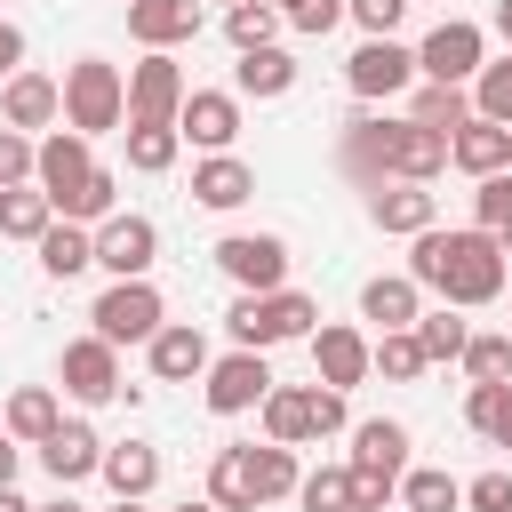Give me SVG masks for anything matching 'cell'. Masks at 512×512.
<instances>
[{
  "label": "cell",
  "mask_w": 512,
  "mask_h": 512,
  "mask_svg": "<svg viewBox=\"0 0 512 512\" xmlns=\"http://www.w3.org/2000/svg\"><path fill=\"white\" fill-rule=\"evenodd\" d=\"M144 360H152L160 384H200V376H208V336H200L192 320H168V328L144 344Z\"/></svg>",
  "instance_id": "ffe728a7"
},
{
  "label": "cell",
  "mask_w": 512,
  "mask_h": 512,
  "mask_svg": "<svg viewBox=\"0 0 512 512\" xmlns=\"http://www.w3.org/2000/svg\"><path fill=\"white\" fill-rule=\"evenodd\" d=\"M352 472H384V480H400V472H408V424H400V416H368V424H352Z\"/></svg>",
  "instance_id": "cb8c5ba5"
},
{
  "label": "cell",
  "mask_w": 512,
  "mask_h": 512,
  "mask_svg": "<svg viewBox=\"0 0 512 512\" xmlns=\"http://www.w3.org/2000/svg\"><path fill=\"white\" fill-rule=\"evenodd\" d=\"M296 504H304V512H352V464H320V472H304Z\"/></svg>",
  "instance_id": "7bdbcfd3"
},
{
  "label": "cell",
  "mask_w": 512,
  "mask_h": 512,
  "mask_svg": "<svg viewBox=\"0 0 512 512\" xmlns=\"http://www.w3.org/2000/svg\"><path fill=\"white\" fill-rule=\"evenodd\" d=\"M200 32V0H128V40L136 48H184Z\"/></svg>",
  "instance_id": "44dd1931"
},
{
  "label": "cell",
  "mask_w": 512,
  "mask_h": 512,
  "mask_svg": "<svg viewBox=\"0 0 512 512\" xmlns=\"http://www.w3.org/2000/svg\"><path fill=\"white\" fill-rule=\"evenodd\" d=\"M176 512H216V504H208V496H200V504H176Z\"/></svg>",
  "instance_id": "9f6ffc18"
},
{
  "label": "cell",
  "mask_w": 512,
  "mask_h": 512,
  "mask_svg": "<svg viewBox=\"0 0 512 512\" xmlns=\"http://www.w3.org/2000/svg\"><path fill=\"white\" fill-rule=\"evenodd\" d=\"M312 320H320V304L304 296V288H272V296H232V312H224V328H232V344L240 352H272V344H312Z\"/></svg>",
  "instance_id": "3957f363"
},
{
  "label": "cell",
  "mask_w": 512,
  "mask_h": 512,
  "mask_svg": "<svg viewBox=\"0 0 512 512\" xmlns=\"http://www.w3.org/2000/svg\"><path fill=\"white\" fill-rule=\"evenodd\" d=\"M344 16H352L368 40H392V24L408 16V0H344Z\"/></svg>",
  "instance_id": "7dc6e473"
},
{
  "label": "cell",
  "mask_w": 512,
  "mask_h": 512,
  "mask_svg": "<svg viewBox=\"0 0 512 512\" xmlns=\"http://www.w3.org/2000/svg\"><path fill=\"white\" fill-rule=\"evenodd\" d=\"M464 424L496 448H512V384H472L464 392Z\"/></svg>",
  "instance_id": "e575fe53"
},
{
  "label": "cell",
  "mask_w": 512,
  "mask_h": 512,
  "mask_svg": "<svg viewBox=\"0 0 512 512\" xmlns=\"http://www.w3.org/2000/svg\"><path fill=\"white\" fill-rule=\"evenodd\" d=\"M408 120L432 128V136H456L472 120V88H440V80H416L408 88Z\"/></svg>",
  "instance_id": "f546056e"
},
{
  "label": "cell",
  "mask_w": 512,
  "mask_h": 512,
  "mask_svg": "<svg viewBox=\"0 0 512 512\" xmlns=\"http://www.w3.org/2000/svg\"><path fill=\"white\" fill-rule=\"evenodd\" d=\"M56 384H64L80 408L120 400V392H128V376H120V344H104L96 328H88V336H72V344H64V360H56Z\"/></svg>",
  "instance_id": "9c48e42d"
},
{
  "label": "cell",
  "mask_w": 512,
  "mask_h": 512,
  "mask_svg": "<svg viewBox=\"0 0 512 512\" xmlns=\"http://www.w3.org/2000/svg\"><path fill=\"white\" fill-rule=\"evenodd\" d=\"M496 32H504V48H512V0H496Z\"/></svg>",
  "instance_id": "db71d44e"
},
{
  "label": "cell",
  "mask_w": 512,
  "mask_h": 512,
  "mask_svg": "<svg viewBox=\"0 0 512 512\" xmlns=\"http://www.w3.org/2000/svg\"><path fill=\"white\" fill-rule=\"evenodd\" d=\"M176 136L200 144V152H232V136H240V96H232V88H192L184 112H176Z\"/></svg>",
  "instance_id": "9a60e30c"
},
{
  "label": "cell",
  "mask_w": 512,
  "mask_h": 512,
  "mask_svg": "<svg viewBox=\"0 0 512 512\" xmlns=\"http://www.w3.org/2000/svg\"><path fill=\"white\" fill-rule=\"evenodd\" d=\"M104 216H120V176H112V168H96V176L64 200V224H88V232H96Z\"/></svg>",
  "instance_id": "f35d334b"
},
{
  "label": "cell",
  "mask_w": 512,
  "mask_h": 512,
  "mask_svg": "<svg viewBox=\"0 0 512 512\" xmlns=\"http://www.w3.org/2000/svg\"><path fill=\"white\" fill-rule=\"evenodd\" d=\"M432 360H424V344H416V328H392V336H376V376L384 384H416Z\"/></svg>",
  "instance_id": "ab89813d"
},
{
  "label": "cell",
  "mask_w": 512,
  "mask_h": 512,
  "mask_svg": "<svg viewBox=\"0 0 512 512\" xmlns=\"http://www.w3.org/2000/svg\"><path fill=\"white\" fill-rule=\"evenodd\" d=\"M248 192H256V168H248L240 152H208V160L192 168V200H200V208H240Z\"/></svg>",
  "instance_id": "4316f807"
},
{
  "label": "cell",
  "mask_w": 512,
  "mask_h": 512,
  "mask_svg": "<svg viewBox=\"0 0 512 512\" xmlns=\"http://www.w3.org/2000/svg\"><path fill=\"white\" fill-rule=\"evenodd\" d=\"M400 504L408 512H456L464 504V480H448L440 464H408L400 472Z\"/></svg>",
  "instance_id": "836d02e7"
},
{
  "label": "cell",
  "mask_w": 512,
  "mask_h": 512,
  "mask_svg": "<svg viewBox=\"0 0 512 512\" xmlns=\"http://www.w3.org/2000/svg\"><path fill=\"white\" fill-rule=\"evenodd\" d=\"M344 80H352V96L360 104H392V96H408L424 72H416V48H400V40H360L352 48V64H344Z\"/></svg>",
  "instance_id": "30bf717a"
},
{
  "label": "cell",
  "mask_w": 512,
  "mask_h": 512,
  "mask_svg": "<svg viewBox=\"0 0 512 512\" xmlns=\"http://www.w3.org/2000/svg\"><path fill=\"white\" fill-rule=\"evenodd\" d=\"M224 40L248 56V48H280V8L272 0H240V8H224Z\"/></svg>",
  "instance_id": "d590c367"
},
{
  "label": "cell",
  "mask_w": 512,
  "mask_h": 512,
  "mask_svg": "<svg viewBox=\"0 0 512 512\" xmlns=\"http://www.w3.org/2000/svg\"><path fill=\"white\" fill-rule=\"evenodd\" d=\"M272 8H280V24H288V32H312V40L344 24V0H272Z\"/></svg>",
  "instance_id": "bcb514c9"
},
{
  "label": "cell",
  "mask_w": 512,
  "mask_h": 512,
  "mask_svg": "<svg viewBox=\"0 0 512 512\" xmlns=\"http://www.w3.org/2000/svg\"><path fill=\"white\" fill-rule=\"evenodd\" d=\"M16 72H24V32H16L8 16H0V88H8Z\"/></svg>",
  "instance_id": "f907efd6"
},
{
  "label": "cell",
  "mask_w": 512,
  "mask_h": 512,
  "mask_svg": "<svg viewBox=\"0 0 512 512\" xmlns=\"http://www.w3.org/2000/svg\"><path fill=\"white\" fill-rule=\"evenodd\" d=\"M368 376H376V344H368L360 328H344V320L312 328V384L352 392V384H368Z\"/></svg>",
  "instance_id": "7c38bea8"
},
{
  "label": "cell",
  "mask_w": 512,
  "mask_h": 512,
  "mask_svg": "<svg viewBox=\"0 0 512 512\" xmlns=\"http://www.w3.org/2000/svg\"><path fill=\"white\" fill-rule=\"evenodd\" d=\"M120 136H128V168H136V176H168L176 152H184L176 128H120Z\"/></svg>",
  "instance_id": "74e56055"
},
{
  "label": "cell",
  "mask_w": 512,
  "mask_h": 512,
  "mask_svg": "<svg viewBox=\"0 0 512 512\" xmlns=\"http://www.w3.org/2000/svg\"><path fill=\"white\" fill-rule=\"evenodd\" d=\"M112 512H144V504H112Z\"/></svg>",
  "instance_id": "6f0895ef"
},
{
  "label": "cell",
  "mask_w": 512,
  "mask_h": 512,
  "mask_svg": "<svg viewBox=\"0 0 512 512\" xmlns=\"http://www.w3.org/2000/svg\"><path fill=\"white\" fill-rule=\"evenodd\" d=\"M264 440H280V448L320 440V384H272L264 392Z\"/></svg>",
  "instance_id": "d6986e66"
},
{
  "label": "cell",
  "mask_w": 512,
  "mask_h": 512,
  "mask_svg": "<svg viewBox=\"0 0 512 512\" xmlns=\"http://www.w3.org/2000/svg\"><path fill=\"white\" fill-rule=\"evenodd\" d=\"M16 456H24V448H16L8 432H0V488H16Z\"/></svg>",
  "instance_id": "816d5d0a"
},
{
  "label": "cell",
  "mask_w": 512,
  "mask_h": 512,
  "mask_svg": "<svg viewBox=\"0 0 512 512\" xmlns=\"http://www.w3.org/2000/svg\"><path fill=\"white\" fill-rule=\"evenodd\" d=\"M88 320H96L104 344H152V336L168 328V304H160L152 280H112V288L88 304Z\"/></svg>",
  "instance_id": "5b68a950"
},
{
  "label": "cell",
  "mask_w": 512,
  "mask_h": 512,
  "mask_svg": "<svg viewBox=\"0 0 512 512\" xmlns=\"http://www.w3.org/2000/svg\"><path fill=\"white\" fill-rule=\"evenodd\" d=\"M56 424H64V392H56V384H24V392H8V408H0V432L24 440V448H40Z\"/></svg>",
  "instance_id": "603a6c76"
},
{
  "label": "cell",
  "mask_w": 512,
  "mask_h": 512,
  "mask_svg": "<svg viewBox=\"0 0 512 512\" xmlns=\"http://www.w3.org/2000/svg\"><path fill=\"white\" fill-rule=\"evenodd\" d=\"M152 256H160V224L152 216H104L96 224V264L112 280H152Z\"/></svg>",
  "instance_id": "4fadbf2b"
},
{
  "label": "cell",
  "mask_w": 512,
  "mask_h": 512,
  "mask_svg": "<svg viewBox=\"0 0 512 512\" xmlns=\"http://www.w3.org/2000/svg\"><path fill=\"white\" fill-rule=\"evenodd\" d=\"M416 312H424V288H416L408 272H376V280L360 288V320H376L384 336H392V328H416Z\"/></svg>",
  "instance_id": "484cf974"
},
{
  "label": "cell",
  "mask_w": 512,
  "mask_h": 512,
  "mask_svg": "<svg viewBox=\"0 0 512 512\" xmlns=\"http://www.w3.org/2000/svg\"><path fill=\"white\" fill-rule=\"evenodd\" d=\"M32 168H40V144H32L24 128H0V192L32 184Z\"/></svg>",
  "instance_id": "f6af8a7d"
},
{
  "label": "cell",
  "mask_w": 512,
  "mask_h": 512,
  "mask_svg": "<svg viewBox=\"0 0 512 512\" xmlns=\"http://www.w3.org/2000/svg\"><path fill=\"white\" fill-rule=\"evenodd\" d=\"M208 504L216 512H256L264 496H256V448H216V464H208Z\"/></svg>",
  "instance_id": "83f0119b"
},
{
  "label": "cell",
  "mask_w": 512,
  "mask_h": 512,
  "mask_svg": "<svg viewBox=\"0 0 512 512\" xmlns=\"http://www.w3.org/2000/svg\"><path fill=\"white\" fill-rule=\"evenodd\" d=\"M288 88H296V56H288V48H248V56L232 64V96L272 104V96H288Z\"/></svg>",
  "instance_id": "f1b7e54d"
},
{
  "label": "cell",
  "mask_w": 512,
  "mask_h": 512,
  "mask_svg": "<svg viewBox=\"0 0 512 512\" xmlns=\"http://www.w3.org/2000/svg\"><path fill=\"white\" fill-rule=\"evenodd\" d=\"M48 224H56V200L40 192V184H16V192H0V240H48Z\"/></svg>",
  "instance_id": "1f68e13d"
},
{
  "label": "cell",
  "mask_w": 512,
  "mask_h": 512,
  "mask_svg": "<svg viewBox=\"0 0 512 512\" xmlns=\"http://www.w3.org/2000/svg\"><path fill=\"white\" fill-rule=\"evenodd\" d=\"M64 120V80H48V72H16L8 88H0V128H56Z\"/></svg>",
  "instance_id": "ac0fdd59"
},
{
  "label": "cell",
  "mask_w": 512,
  "mask_h": 512,
  "mask_svg": "<svg viewBox=\"0 0 512 512\" xmlns=\"http://www.w3.org/2000/svg\"><path fill=\"white\" fill-rule=\"evenodd\" d=\"M480 64H488V32H480L472 16L432 24V32H424V48H416V72H424V80H440V88H472V80H480Z\"/></svg>",
  "instance_id": "8992f818"
},
{
  "label": "cell",
  "mask_w": 512,
  "mask_h": 512,
  "mask_svg": "<svg viewBox=\"0 0 512 512\" xmlns=\"http://www.w3.org/2000/svg\"><path fill=\"white\" fill-rule=\"evenodd\" d=\"M280 376L264 368V352H224V360H208V376H200V392H208V408L216 416H248V408H264V392H272Z\"/></svg>",
  "instance_id": "8fae6325"
},
{
  "label": "cell",
  "mask_w": 512,
  "mask_h": 512,
  "mask_svg": "<svg viewBox=\"0 0 512 512\" xmlns=\"http://www.w3.org/2000/svg\"><path fill=\"white\" fill-rule=\"evenodd\" d=\"M0 512H40V504H24L16 488H0Z\"/></svg>",
  "instance_id": "f5cc1de1"
},
{
  "label": "cell",
  "mask_w": 512,
  "mask_h": 512,
  "mask_svg": "<svg viewBox=\"0 0 512 512\" xmlns=\"http://www.w3.org/2000/svg\"><path fill=\"white\" fill-rule=\"evenodd\" d=\"M448 168V136H432V128H416L408 112L400 120H384V112H352L344 120V176L352 184H432Z\"/></svg>",
  "instance_id": "7a4b0ae2"
},
{
  "label": "cell",
  "mask_w": 512,
  "mask_h": 512,
  "mask_svg": "<svg viewBox=\"0 0 512 512\" xmlns=\"http://www.w3.org/2000/svg\"><path fill=\"white\" fill-rule=\"evenodd\" d=\"M184 64L168 48H144V64H128V128H176L184 112Z\"/></svg>",
  "instance_id": "52a82bcc"
},
{
  "label": "cell",
  "mask_w": 512,
  "mask_h": 512,
  "mask_svg": "<svg viewBox=\"0 0 512 512\" xmlns=\"http://www.w3.org/2000/svg\"><path fill=\"white\" fill-rule=\"evenodd\" d=\"M416 344H424V360L440 368V360H464L472 328H464V312H456V304H424V312H416Z\"/></svg>",
  "instance_id": "d6a6232c"
},
{
  "label": "cell",
  "mask_w": 512,
  "mask_h": 512,
  "mask_svg": "<svg viewBox=\"0 0 512 512\" xmlns=\"http://www.w3.org/2000/svg\"><path fill=\"white\" fill-rule=\"evenodd\" d=\"M472 112L496 120V128H512V56H504V64H480V80H472Z\"/></svg>",
  "instance_id": "ee69618b"
},
{
  "label": "cell",
  "mask_w": 512,
  "mask_h": 512,
  "mask_svg": "<svg viewBox=\"0 0 512 512\" xmlns=\"http://www.w3.org/2000/svg\"><path fill=\"white\" fill-rule=\"evenodd\" d=\"M408 280L416 288H432L440 304H456V312H480V304H496L504 288H512V264H504V248L480 232V224H464V232H416V256H408Z\"/></svg>",
  "instance_id": "6da1fadb"
},
{
  "label": "cell",
  "mask_w": 512,
  "mask_h": 512,
  "mask_svg": "<svg viewBox=\"0 0 512 512\" xmlns=\"http://www.w3.org/2000/svg\"><path fill=\"white\" fill-rule=\"evenodd\" d=\"M40 464H48V480L56 488H72V480H88V472H104V440H96V424H80V416H64L40 448H32Z\"/></svg>",
  "instance_id": "e0dca14e"
},
{
  "label": "cell",
  "mask_w": 512,
  "mask_h": 512,
  "mask_svg": "<svg viewBox=\"0 0 512 512\" xmlns=\"http://www.w3.org/2000/svg\"><path fill=\"white\" fill-rule=\"evenodd\" d=\"M464 376H472V384H504V376H512V328H480V336L464 344Z\"/></svg>",
  "instance_id": "b9f144b4"
},
{
  "label": "cell",
  "mask_w": 512,
  "mask_h": 512,
  "mask_svg": "<svg viewBox=\"0 0 512 512\" xmlns=\"http://www.w3.org/2000/svg\"><path fill=\"white\" fill-rule=\"evenodd\" d=\"M120 120H128V72L104 64V56H80V64L64 72V128H80V136L96 144V136L120 128Z\"/></svg>",
  "instance_id": "277c9868"
},
{
  "label": "cell",
  "mask_w": 512,
  "mask_h": 512,
  "mask_svg": "<svg viewBox=\"0 0 512 512\" xmlns=\"http://www.w3.org/2000/svg\"><path fill=\"white\" fill-rule=\"evenodd\" d=\"M296 488H304V464H296V448L264 440V448H256V496H264V504H280V496H296Z\"/></svg>",
  "instance_id": "60d3db41"
},
{
  "label": "cell",
  "mask_w": 512,
  "mask_h": 512,
  "mask_svg": "<svg viewBox=\"0 0 512 512\" xmlns=\"http://www.w3.org/2000/svg\"><path fill=\"white\" fill-rule=\"evenodd\" d=\"M88 176H96V152H88V136H80V128H56V136H40V168H32V184L56 200V216H64V200H72Z\"/></svg>",
  "instance_id": "5bb4252c"
},
{
  "label": "cell",
  "mask_w": 512,
  "mask_h": 512,
  "mask_svg": "<svg viewBox=\"0 0 512 512\" xmlns=\"http://www.w3.org/2000/svg\"><path fill=\"white\" fill-rule=\"evenodd\" d=\"M368 224L416 240V232L440 224V192H432V184H376V192H368Z\"/></svg>",
  "instance_id": "2e32d148"
},
{
  "label": "cell",
  "mask_w": 512,
  "mask_h": 512,
  "mask_svg": "<svg viewBox=\"0 0 512 512\" xmlns=\"http://www.w3.org/2000/svg\"><path fill=\"white\" fill-rule=\"evenodd\" d=\"M400 496V480H384V472H352V512H384Z\"/></svg>",
  "instance_id": "681fc988"
},
{
  "label": "cell",
  "mask_w": 512,
  "mask_h": 512,
  "mask_svg": "<svg viewBox=\"0 0 512 512\" xmlns=\"http://www.w3.org/2000/svg\"><path fill=\"white\" fill-rule=\"evenodd\" d=\"M216 272L240 296H272V288H288V240L280 232H224L216 240Z\"/></svg>",
  "instance_id": "ba28073f"
},
{
  "label": "cell",
  "mask_w": 512,
  "mask_h": 512,
  "mask_svg": "<svg viewBox=\"0 0 512 512\" xmlns=\"http://www.w3.org/2000/svg\"><path fill=\"white\" fill-rule=\"evenodd\" d=\"M40 512H80V504H72V496H56V504H40Z\"/></svg>",
  "instance_id": "11a10c76"
},
{
  "label": "cell",
  "mask_w": 512,
  "mask_h": 512,
  "mask_svg": "<svg viewBox=\"0 0 512 512\" xmlns=\"http://www.w3.org/2000/svg\"><path fill=\"white\" fill-rule=\"evenodd\" d=\"M104 488H112V504H144V496L160 488V448H152V440L104 448Z\"/></svg>",
  "instance_id": "d4e9b609"
},
{
  "label": "cell",
  "mask_w": 512,
  "mask_h": 512,
  "mask_svg": "<svg viewBox=\"0 0 512 512\" xmlns=\"http://www.w3.org/2000/svg\"><path fill=\"white\" fill-rule=\"evenodd\" d=\"M464 504H472V512H512V472H480V480H464Z\"/></svg>",
  "instance_id": "c3c4849f"
},
{
  "label": "cell",
  "mask_w": 512,
  "mask_h": 512,
  "mask_svg": "<svg viewBox=\"0 0 512 512\" xmlns=\"http://www.w3.org/2000/svg\"><path fill=\"white\" fill-rule=\"evenodd\" d=\"M448 160L464 168V176H504L512 168V128H496V120H464L456 136H448Z\"/></svg>",
  "instance_id": "7402d4cb"
},
{
  "label": "cell",
  "mask_w": 512,
  "mask_h": 512,
  "mask_svg": "<svg viewBox=\"0 0 512 512\" xmlns=\"http://www.w3.org/2000/svg\"><path fill=\"white\" fill-rule=\"evenodd\" d=\"M224 8H240V0H224Z\"/></svg>",
  "instance_id": "680465c9"
},
{
  "label": "cell",
  "mask_w": 512,
  "mask_h": 512,
  "mask_svg": "<svg viewBox=\"0 0 512 512\" xmlns=\"http://www.w3.org/2000/svg\"><path fill=\"white\" fill-rule=\"evenodd\" d=\"M472 224L512 256V168H504V176H480V192H472Z\"/></svg>",
  "instance_id": "8d00e7d4"
},
{
  "label": "cell",
  "mask_w": 512,
  "mask_h": 512,
  "mask_svg": "<svg viewBox=\"0 0 512 512\" xmlns=\"http://www.w3.org/2000/svg\"><path fill=\"white\" fill-rule=\"evenodd\" d=\"M88 264H96V232L56 216V224H48V240H40V272H48V280H80Z\"/></svg>",
  "instance_id": "4dcf8cb0"
}]
</instances>
